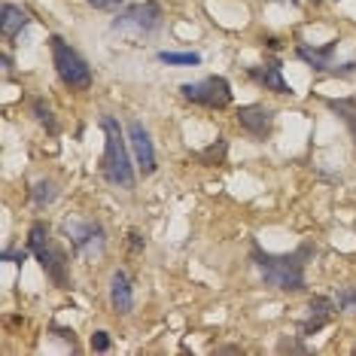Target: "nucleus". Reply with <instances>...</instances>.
Masks as SVG:
<instances>
[{
	"mask_svg": "<svg viewBox=\"0 0 356 356\" xmlns=\"http://www.w3.org/2000/svg\"><path fill=\"white\" fill-rule=\"evenodd\" d=\"M317 253L314 244H302L296 253H283V256H274V253H265V250L253 247V262L256 268L262 271V280L265 286L271 289H280V293H302L307 286L305 283V262Z\"/></svg>",
	"mask_w": 356,
	"mask_h": 356,
	"instance_id": "nucleus-1",
	"label": "nucleus"
},
{
	"mask_svg": "<svg viewBox=\"0 0 356 356\" xmlns=\"http://www.w3.org/2000/svg\"><path fill=\"white\" fill-rule=\"evenodd\" d=\"M101 128H104V137H107V147H104V159H101L104 180L110 186H119V189H134L137 177L131 168V156H128L122 128H119V122L113 116H104Z\"/></svg>",
	"mask_w": 356,
	"mask_h": 356,
	"instance_id": "nucleus-2",
	"label": "nucleus"
},
{
	"mask_svg": "<svg viewBox=\"0 0 356 356\" xmlns=\"http://www.w3.org/2000/svg\"><path fill=\"white\" fill-rule=\"evenodd\" d=\"M49 49H52V64L58 70L61 83L67 88H76V92H86L92 86V67H88V61L58 34L49 37Z\"/></svg>",
	"mask_w": 356,
	"mask_h": 356,
	"instance_id": "nucleus-3",
	"label": "nucleus"
},
{
	"mask_svg": "<svg viewBox=\"0 0 356 356\" xmlns=\"http://www.w3.org/2000/svg\"><path fill=\"white\" fill-rule=\"evenodd\" d=\"M161 25H165L161 6L147 0V3H134L125 13H119L110 28L119 31V34H131V37H152L156 31H161Z\"/></svg>",
	"mask_w": 356,
	"mask_h": 356,
	"instance_id": "nucleus-4",
	"label": "nucleus"
},
{
	"mask_svg": "<svg viewBox=\"0 0 356 356\" xmlns=\"http://www.w3.org/2000/svg\"><path fill=\"white\" fill-rule=\"evenodd\" d=\"M180 95L186 101L198 104V107H207V110H222L232 104V83L225 76H204L198 83H183L180 86Z\"/></svg>",
	"mask_w": 356,
	"mask_h": 356,
	"instance_id": "nucleus-5",
	"label": "nucleus"
},
{
	"mask_svg": "<svg viewBox=\"0 0 356 356\" xmlns=\"http://www.w3.org/2000/svg\"><path fill=\"white\" fill-rule=\"evenodd\" d=\"M128 143H131V152H134V161H137V168H140V174L143 177L156 174L159 161H156V147H152L147 125L131 119V122H128Z\"/></svg>",
	"mask_w": 356,
	"mask_h": 356,
	"instance_id": "nucleus-6",
	"label": "nucleus"
},
{
	"mask_svg": "<svg viewBox=\"0 0 356 356\" xmlns=\"http://www.w3.org/2000/svg\"><path fill=\"white\" fill-rule=\"evenodd\" d=\"M64 234L70 238L76 253H86V256H95V253H104V225L98 222H64Z\"/></svg>",
	"mask_w": 356,
	"mask_h": 356,
	"instance_id": "nucleus-7",
	"label": "nucleus"
},
{
	"mask_svg": "<svg viewBox=\"0 0 356 356\" xmlns=\"http://www.w3.org/2000/svg\"><path fill=\"white\" fill-rule=\"evenodd\" d=\"M274 113L271 107H262V104H250V107L238 110V125L253 137V140H265L274 131Z\"/></svg>",
	"mask_w": 356,
	"mask_h": 356,
	"instance_id": "nucleus-8",
	"label": "nucleus"
},
{
	"mask_svg": "<svg viewBox=\"0 0 356 356\" xmlns=\"http://www.w3.org/2000/svg\"><path fill=\"white\" fill-rule=\"evenodd\" d=\"M37 262L43 265V271H46V277H49L55 286H70V274H67V253L55 244V241H49L46 247H40L37 250Z\"/></svg>",
	"mask_w": 356,
	"mask_h": 356,
	"instance_id": "nucleus-9",
	"label": "nucleus"
},
{
	"mask_svg": "<svg viewBox=\"0 0 356 356\" xmlns=\"http://www.w3.org/2000/svg\"><path fill=\"white\" fill-rule=\"evenodd\" d=\"M247 76L253 79L256 86H262L265 92H274V95H289V92H293V88H289V83L283 79V67H280V61L253 64V67H247Z\"/></svg>",
	"mask_w": 356,
	"mask_h": 356,
	"instance_id": "nucleus-10",
	"label": "nucleus"
},
{
	"mask_svg": "<svg viewBox=\"0 0 356 356\" xmlns=\"http://www.w3.org/2000/svg\"><path fill=\"white\" fill-rule=\"evenodd\" d=\"M338 311V305L332 302V298L326 296H314L311 305H307V320H302V326H298V332H302V338L314 335V332H320L326 323L332 320V314Z\"/></svg>",
	"mask_w": 356,
	"mask_h": 356,
	"instance_id": "nucleus-11",
	"label": "nucleus"
},
{
	"mask_svg": "<svg viewBox=\"0 0 356 356\" xmlns=\"http://www.w3.org/2000/svg\"><path fill=\"white\" fill-rule=\"evenodd\" d=\"M110 305L116 314H122V317H128V314L134 311V289H131V280H128L125 271H116L110 280Z\"/></svg>",
	"mask_w": 356,
	"mask_h": 356,
	"instance_id": "nucleus-12",
	"label": "nucleus"
},
{
	"mask_svg": "<svg viewBox=\"0 0 356 356\" xmlns=\"http://www.w3.org/2000/svg\"><path fill=\"white\" fill-rule=\"evenodd\" d=\"M335 46H338V40H332V43L326 46H320V49H311V46H298L296 55L302 58L307 67H314L317 74H332V52H335Z\"/></svg>",
	"mask_w": 356,
	"mask_h": 356,
	"instance_id": "nucleus-13",
	"label": "nucleus"
},
{
	"mask_svg": "<svg viewBox=\"0 0 356 356\" xmlns=\"http://www.w3.org/2000/svg\"><path fill=\"white\" fill-rule=\"evenodd\" d=\"M28 13L22 10V6L15 3H3V10H0V34H3V40H13L19 37L22 31L28 28Z\"/></svg>",
	"mask_w": 356,
	"mask_h": 356,
	"instance_id": "nucleus-14",
	"label": "nucleus"
},
{
	"mask_svg": "<svg viewBox=\"0 0 356 356\" xmlns=\"http://www.w3.org/2000/svg\"><path fill=\"white\" fill-rule=\"evenodd\" d=\"M52 241V229H49V222H43V220H37L34 225H31V232H28V250L31 253H37L40 247H46Z\"/></svg>",
	"mask_w": 356,
	"mask_h": 356,
	"instance_id": "nucleus-15",
	"label": "nucleus"
},
{
	"mask_svg": "<svg viewBox=\"0 0 356 356\" xmlns=\"http://www.w3.org/2000/svg\"><path fill=\"white\" fill-rule=\"evenodd\" d=\"M225 152H229V143H225V137H220V140L210 143L207 149L195 152V161H201V165H222Z\"/></svg>",
	"mask_w": 356,
	"mask_h": 356,
	"instance_id": "nucleus-16",
	"label": "nucleus"
},
{
	"mask_svg": "<svg viewBox=\"0 0 356 356\" xmlns=\"http://www.w3.org/2000/svg\"><path fill=\"white\" fill-rule=\"evenodd\" d=\"M159 61L168 64V67H195L201 64L198 52H159Z\"/></svg>",
	"mask_w": 356,
	"mask_h": 356,
	"instance_id": "nucleus-17",
	"label": "nucleus"
},
{
	"mask_svg": "<svg viewBox=\"0 0 356 356\" xmlns=\"http://www.w3.org/2000/svg\"><path fill=\"white\" fill-rule=\"evenodd\" d=\"M31 198H34L37 207L52 204V201L58 198V186H55V180H40V183H34V189H31Z\"/></svg>",
	"mask_w": 356,
	"mask_h": 356,
	"instance_id": "nucleus-18",
	"label": "nucleus"
},
{
	"mask_svg": "<svg viewBox=\"0 0 356 356\" xmlns=\"http://www.w3.org/2000/svg\"><path fill=\"white\" fill-rule=\"evenodd\" d=\"M31 113H34L37 122H40V125H46L52 134L58 131V125H55V116H52V107H49V104H46L43 98H34V101H31Z\"/></svg>",
	"mask_w": 356,
	"mask_h": 356,
	"instance_id": "nucleus-19",
	"label": "nucleus"
},
{
	"mask_svg": "<svg viewBox=\"0 0 356 356\" xmlns=\"http://www.w3.org/2000/svg\"><path fill=\"white\" fill-rule=\"evenodd\" d=\"M335 302H338V311L353 314L356 311V286H338Z\"/></svg>",
	"mask_w": 356,
	"mask_h": 356,
	"instance_id": "nucleus-20",
	"label": "nucleus"
},
{
	"mask_svg": "<svg viewBox=\"0 0 356 356\" xmlns=\"http://www.w3.org/2000/svg\"><path fill=\"white\" fill-rule=\"evenodd\" d=\"M332 110L338 113V116H344L347 122H350V119L356 116V98H344V101H326Z\"/></svg>",
	"mask_w": 356,
	"mask_h": 356,
	"instance_id": "nucleus-21",
	"label": "nucleus"
},
{
	"mask_svg": "<svg viewBox=\"0 0 356 356\" xmlns=\"http://www.w3.org/2000/svg\"><path fill=\"white\" fill-rule=\"evenodd\" d=\"M113 347V341H110V332H104V329H98L92 335V350H98V353H107Z\"/></svg>",
	"mask_w": 356,
	"mask_h": 356,
	"instance_id": "nucleus-22",
	"label": "nucleus"
},
{
	"mask_svg": "<svg viewBox=\"0 0 356 356\" xmlns=\"http://www.w3.org/2000/svg\"><path fill=\"white\" fill-rule=\"evenodd\" d=\"M28 253L31 250H3V253H0V259H3V262H15L22 268V265L28 262Z\"/></svg>",
	"mask_w": 356,
	"mask_h": 356,
	"instance_id": "nucleus-23",
	"label": "nucleus"
},
{
	"mask_svg": "<svg viewBox=\"0 0 356 356\" xmlns=\"http://www.w3.org/2000/svg\"><path fill=\"white\" fill-rule=\"evenodd\" d=\"M86 3L95 6V10H119L125 0H86Z\"/></svg>",
	"mask_w": 356,
	"mask_h": 356,
	"instance_id": "nucleus-24",
	"label": "nucleus"
},
{
	"mask_svg": "<svg viewBox=\"0 0 356 356\" xmlns=\"http://www.w3.org/2000/svg\"><path fill=\"white\" fill-rule=\"evenodd\" d=\"M52 332H58V338H64V341L76 344V338H74V329H61V326H52Z\"/></svg>",
	"mask_w": 356,
	"mask_h": 356,
	"instance_id": "nucleus-25",
	"label": "nucleus"
},
{
	"mask_svg": "<svg viewBox=\"0 0 356 356\" xmlns=\"http://www.w3.org/2000/svg\"><path fill=\"white\" fill-rule=\"evenodd\" d=\"M277 350H298V353H302V350H305V347H302V344H298V341H286V338H283V341L277 344Z\"/></svg>",
	"mask_w": 356,
	"mask_h": 356,
	"instance_id": "nucleus-26",
	"label": "nucleus"
},
{
	"mask_svg": "<svg viewBox=\"0 0 356 356\" xmlns=\"http://www.w3.org/2000/svg\"><path fill=\"white\" fill-rule=\"evenodd\" d=\"M128 238H131V250H143V247H147V241L140 238V232H131Z\"/></svg>",
	"mask_w": 356,
	"mask_h": 356,
	"instance_id": "nucleus-27",
	"label": "nucleus"
},
{
	"mask_svg": "<svg viewBox=\"0 0 356 356\" xmlns=\"http://www.w3.org/2000/svg\"><path fill=\"white\" fill-rule=\"evenodd\" d=\"M10 67H13V58H10V55H6V52H3V70H6V74H10Z\"/></svg>",
	"mask_w": 356,
	"mask_h": 356,
	"instance_id": "nucleus-28",
	"label": "nucleus"
},
{
	"mask_svg": "<svg viewBox=\"0 0 356 356\" xmlns=\"http://www.w3.org/2000/svg\"><path fill=\"white\" fill-rule=\"evenodd\" d=\"M347 125H350V131H353V140H356V116L350 119V122H347Z\"/></svg>",
	"mask_w": 356,
	"mask_h": 356,
	"instance_id": "nucleus-29",
	"label": "nucleus"
},
{
	"mask_svg": "<svg viewBox=\"0 0 356 356\" xmlns=\"http://www.w3.org/2000/svg\"><path fill=\"white\" fill-rule=\"evenodd\" d=\"M286 3H293V6H298V0H286Z\"/></svg>",
	"mask_w": 356,
	"mask_h": 356,
	"instance_id": "nucleus-30",
	"label": "nucleus"
}]
</instances>
